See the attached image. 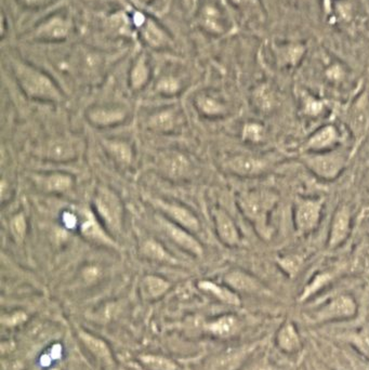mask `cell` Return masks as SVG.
<instances>
[{"label": "cell", "instance_id": "cell-37", "mask_svg": "<svg viewBox=\"0 0 369 370\" xmlns=\"http://www.w3.org/2000/svg\"><path fill=\"white\" fill-rule=\"evenodd\" d=\"M277 262L280 269H282L290 278H293L297 274H298L302 267L303 258L301 255L291 254L283 256V258L278 259Z\"/></svg>", "mask_w": 369, "mask_h": 370}, {"label": "cell", "instance_id": "cell-36", "mask_svg": "<svg viewBox=\"0 0 369 370\" xmlns=\"http://www.w3.org/2000/svg\"><path fill=\"white\" fill-rule=\"evenodd\" d=\"M242 135L246 142L258 144L266 138V129L261 124L247 123L243 128Z\"/></svg>", "mask_w": 369, "mask_h": 370}, {"label": "cell", "instance_id": "cell-44", "mask_svg": "<svg viewBox=\"0 0 369 370\" xmlns=\"http://www.w3.org/2000/svg\"><path fill=\"white\" fill-rule=\"evenodd\" d=\"M27 319V315L24 312H14L11 314L4 315L2 318V323L8 327H14L24 323Z\"/></svg>", "mask_w": 369, "mask_h": 370}, {"label": "cell", "instance_id": "cell-30", "mask_svg": "<svg viewBox=\"0 0 369 370\" xmlns=\"http://www.w3.org/2000/svg\"><path fill=\"white\" fill-rule=\"evenodd\" d=\"M203 25L207 28V30L211 33L221 34L226 28H224L223 17L218 8L214 6H207L203 12Z\"/></svg>", "mask_w": 369, "mask_h": 370}, {"label": "cell", "instance_id": "cell-6", "mask_svg": "<svg viewBox=\"0 0 369 370\" xmlns=\"http://www.w3.org/2000/svg\"><path fill=\"white\" fill-rule=\"evenodd\" d=\"M323 206V199L298 198L296 200L294 225L299 234L311 233L318 227Z\"/></svg>", "mask_w": 369, "mask_h": 370}, {"label": "cell", "instance_id": "cell-46", "mask_svg": "<svg viewBox=\"0 0 369 370\" xmlns=\"http://www.w3.org/2000/svg\"><path fill=\"white\" fill-rule=\"evenodd\" d=\"M101 272L99 270L98 267H88L85 271H84V278L86 281H94L95 279H98L100 277Z\"/></svg>", "mask_w": 369, "mask_h": 370}, {"label": "cell", "instance_id": "cell-22", "mask_svg": "<svg viewBox=\"0 0 369 370\" xmlns=\"http://www.w3.org/2000/svg\"><path fill=\"white\" fill-rule=\"evenodd\" d=\"M239 320L234 315H223L210 321L207 325V329L213 336L222 338H231L235 336L239 330Z\"/></svg>", "mask_w": 369, "mask_h": 370}, {"label": "cell", "instance_id": "cell-17", "mask_svg": "<svg viewBox=\"0 0 369 370\" xmlns=\"http://www.w3.org/2000/svg\"><path fill=\"white\" fill-rule=\"evenodd\" d=\"M78 335L80 341L84 343L87 350L89 351L95 358H98L101 363L105 364L106 366L114 365V358L113 355H112V351L105 341H103L100 338L95 337L92 334L85 330H79Z\"/></svg>", "mask_w": 369, "mask_h": 370}, {"label": "cell", "instance_id": "cell-11", "mask_svg": "<svg viewBox=\"0 0 369 370\" xmlns=\"http://www.w3.org/2000/svg\"><path fill=\"white\" fill-rule=\"evenodd\" d=\"M160 223L164 228L166 234L173 241L175 245L181 247L183 250H186L193 255L202 256L204 253V249L200 245L199 241L195 239L190 231L184 229L180 225L173 223L170 220L160 219Z\"/></svg>", "mask_w": 369, "mask_h": 370}, {"label": "cell", "instance_id": "cell-35", "mask_svg": "<svg viewBox=\"0 0 369 370\" xmlns=\"http://www.w3.org/2000/svg\"><path fill=\"white\" fill-rule=\"evenodd\" d=\"M150 124L152 128L157 131H169L173 129L175 124V114L172 110H163L157 113L151 118Z\"/></svg>", "mask_w": 369, "mask_h": 370}, {"label": "cell", "instance_id": "cell-13", "mask_svg": "<svg viewBox=\"0 0 369 370\" xmlns=\"http://www.w3.org/2000/svg\"><path fill=\"white\" fill-rule=\"evenodd\" d=\"M216 235L224 245L234 247L240 243V235L238 229L231 216L223 211L222 209L216 208L212 212Z\"/></svg>", "mask_w": 369, "mask_h": 370}, {"label": "cell", "instance_id": "cell-16", "mask_svg": "<svg viewBox=\"0 0 369 370\" xmlns=\"http://www.w3.org/2000/svg\"><path fill=\"white\" fill-rule=\"evenodd\" d=\"M348 123L356 144L362 142L369 128V113L365 100H359L351 108Z\"/></svg>", "mask_w": 369, "mask_h": 370}, {"label": "cell", "instance_id": "cell-9", "mask_svg": "<svg viewBox=\"0 0 369 370\" xmlns=\"http://www.w3.org/2000/svg\"><path fill=\"white\" fill-rule=\"evenodd\" d=\"M254 348V345L246 344L223 352L208 363L207 370H238L251 355Z\"/></svg>", "mask_w": 369, "mask_h": 370}, {"label": "cell", "instance_id": "cell-27", "mask_svg": "<svg viewBox=\"0 0 369 370\" xmlns=\"http://www.w3.org/2000/svg\"><path fill=\"white\" fill-rule=\"evenodd\" d=\"M253 102L262 113L271 112L276 105L275 92L269 85H261L253 92Z\"/></svg>", "mask_w": 369, "mask_h": 370}, {"label": "cell", "instance_id": "cell-14", "mask_svg": "<svg viewBox=\"0 0 369 370\" xmlns=\"http://www.w3.org/2000/svg\"><path fill=\"white\" fill-rule=\"evenodd\" d=\"M156 205L167 214L168 218L173 223L187 229L190 232H196L199 230V222L193 212H191L184 206L172 204L163 200H156Z\"/></svg>", "mask_w": 369, "mask_h": 370}, {"label": "cell", "instance_id": "cell-38", "mask_svg": "<svg viewBox=\"0 0 369 370\" xmlns=\"http://www.w3.org/2000/svg\"><path fill=\"white\" fill-rule=\"evenodd\" d=\"M331 278H333V275L330 274V273H323V274L316 275L314 278L312 279L311 283L306 288H304L300 300L301 301L306 300L311 295L314 294L315 292H317L318 290H320V289H322L324 286H326L328 283H329Z\"/></svg>", "mask_w": 369, "mask_h": 370}, {"label": "cell", "instance_id": "cell-39", "mask_svg": "<svg viewBox=\"0 0 369 370\" xmlns=\"http://www.w3.org/2000/svg\"><path fill=\"white\" fill-rule=\"evenodd\" d=\"M9 227L11 235L15 239V241H17V243H22L24 238H25L27 230V222L25 219V215L23 213H18L12 216Z\"/></svg>", "mask_w": 369, "mask_h": 370}, {"label": "cell", "instance_id": "cell-25", "mask_svg": "<svg viewBox=\"0 0 369 370\" xmlns=\"http://www.w3.org/2000/svg\"><path fill=\"white\" fill-rule=\"evenodd\" d=\"M39 184L50 193H64L71 189L74 180L67 173L53 172L44 175V179L39 181Z\"/></svg>", "mask_w": 369, "mask_h": 370}, {"label": "cell", "instance_id": "cell-28", "mask_svg": "<svg viewBox=\"0 0 369 370\" xmlns=\"http://www.w3.org/2000/svg\"><path fill=\"white\" fill-rule=\"evenodd\" d=\"M142 253L147 259L153 261L171 264L175 263V259L173 256L166 250L162 244H159L156 240H146L142 245Z\"/></svg>", "mask_w": 369, "mask_h": 370}, {"label": "cell", "instance_id": "cell-29", "mask_svg": "<svg viewBox=\"0 0 369 370\" xmlns=\"http://www.w3.org/2000/svg\"><path fill=\"white\" fill-rule=\"evenodd\" d=\"M150 78V66L145 55H141L136 60L130 71V84L133 89H141L145 86Z\"/></svg>", "mask_w": 369, "mask_h": 370}, {"label": "cell", "instance_id": "cell-49", "mask_svg": "<svg viewBox=\"0 0 369 370\" xmlns=\"http://www.w3.org/2000/svg\"><path fill=\"white\" fill-rule=\"evenodd\" d=\"M324 7L326 9V12H330V8H331V0H324Z\"/></svg>", "mask_w": 369, "mask_h": 370}, {"label": "cell", "instance_id": "cell-12", "mask_svg": "<svg viewBox=\"0 0 369 370\" xmlns=\"http://www.w3.org/2000/svg\"><path fill=\"white\" fill-rule=\"evenodd\" d=\"M351 232V211L349 207L341 206L333 216L328 248L336 249L347 240Z\"/></svg>", "mask_w": 369, "mask_h": 370}, {"label": "cell", "instance_id": "cell-47", "mask_svg": "<svg viewBox=\"0 0 369 370\" xmlns=\"http://www.w3.org/2000/svg\"><path fill=\"white\" fill-rule=\"evenodd\" d=\"M19 2L27 8H38L44 6L48 0H19Z\"/></svg>", "mask_w": 369, "mask_h": 370}, {"label": "cell", "instance_id": "cell-21", "mask_svg": "<svg viewBox=\"0 0 369 370\" xmlns=\"http://www.w3.org/2000/svg\"><path fill=\"white\" fill-rule=\"evenodd\" d=\"M47 155L54 162H67L77 157V145L74 141L66 138L57 139L50 143Z\"/></svg>", "mask_w": 369, "mask_h": 370}, {"label": "cell", "instance_id": "cell-42", "mask_svg": "<svg viewBox=\"0 0 369 370\" xmlns=\"http://www.w3.org/2000/svg\"><path fill=\"white\" fill-rule=\"evenodd\" d=\"M352 342L354 343V347L360 353L369 358V330L363 329V330L353 336Z\"/></svg>", "mask_w": 369, "mask_h": 370}, {"label": "cell", "instance_id": "cell-15", "mask_svg": "<svg viewBox=\"0 0 369 370\" xmlns=\"http://www.w3.org/2000/svg\"><path fill=\"white\" fill-rule=\"evenodd\" d=\"M159 168L163 173L171 179H182L190 172L191 165L187 157L179 152H167L159 158Z\"/></svg>", "mask_w": 369, "mask_h": 370}, {"label": "cell", "instance_id": "cell-18", "mask_svg": "<svg viewBox=\"0 0 369 370\" xmlns=\"http://www.w3.org/2000/svg\"><path fill=\"white\" fill-rule=\"evenodd\" d=\"M276 344L280 351L287 354L300 351L302 347L300 334L292 321H288L279 328L276 335Z\"/></svg>", "mask_w": 369, "mask_h": 370}, {"label": "cell", "instance_id": "cell-43", "mask_svg": "<svg viewBox=\"0 0 369 370\" xmlns=\"http://www.w3.org/2000/svg\"><path fill=\"white\" fill-rule=\"evenodd\" d=\"M324 109V103L314 98H308L304 105V113L311 117L318 116Z\"/></svg>", "mask_w": 369, "mask_h": 370}, {"label": "cell", "instance_id": "cell-50", "mask_svg": "<svg viewBox=\"0 0 369 370\" xmlns=\"http://www.w3.org/2000/svg\"><path fill=\"white\" fill-rule=\"evenodd\" d=\"M366 187H367V189H368V191H369V173H368L367 178H366Z\"/></svg>", "mask_w": 369, "mask_h": 370}, {"label": "cell", "instance_id": "cell-24", "mask_svg": "<svg viewBox=\"0 0 369 370\" xmlns=\"http://www.w3.org/2000/svg\"><path fill=\"white\" fill-rule=\"evenodd\" d=\"M170 288V283L156 275H147L142 279L141 292L147 300H155L165 294Z\"/></svg>", "mask_w": 369, "mask_h": 370}, {"label": "cell", "instance_id": "cell-33", "mask_svg": "<svg viewBox=\"0 0 369 370\" xmlns=\"http://www.w3.org/2000/svg\"><path fill=\"white\" fill-rule=\"evenodd\" d=\"M82 232L86 237L93 239L95 241H101V243L110 245V246L115 245L114 240H112L106 235V233L104 232L100 225L94 221L93 216H88V218L85 220V222L82 225Z\"/></svg>", "mask_w": 369, "mask_h": 370}, {"label": "cell", "instance_id": "cell-34", "mask_svg": "<svg viewBox=\"0 0 369 370\" xmlns=\"http://www.w3.org/2000/svg\"><path fill=\"white\" fill-rule=\"evenodd\" d=\"M198 109L206 116H220L224 114L226 108L223 104L210 95H200L196 101Z\"/></svg>", "mask_w": 369, "mask_h": 370}, {"label": "cell", "instance_id": "cell-19", "mask_svg": "<svg viewBox=\"0 0 369 370\" xmlns=\"http://www.w3.org/2000/svg\"><path fill=\"white\" fill-rule=\"evenodd\" d=\"M339 132L337 128L327 125L325 127L319 128V129L310 136L306 144V150L310 152H323L327 151L329 147L338 142Z\"/></svg>", "mask_w": 369, "mask_h": 370}, {"label": "cell", "instance_id": "cell-40", "mask_svg": "<svg viewBox=\"0 0 369 370\" xmlns=\"http://www.w3.org/2000/svg\"><path fill=\"white\" fill-rule=\"evenodd\" d=\"M278 51H280L279 59H282L284 63L288 64V65H294L301 60L304 53V48L301 45H291L278 49Z\"/></svg>", "mask_w": 369, "mask_h": 370}, {"label": "cell", "instance_id": "cell-41", "mask_svg": "<svg viewBox=\"0 0 369 370\" xmlns=\"http://www.w3.org/2000/svg\"><path fill=\"white\" fill-rule=\"evenodd\" d=\"M157 90L163 94L172 95L180 90V83L178 82V79L171 76L164 77L158 82Z\"/></svg>", "mask_w": 369, "mask_h": 370}, {"label": "cell", "instance_id": "cell-48", "mask_svg": "<svg viewBox=\"0 0 369 370\" xmlns=\"http://www.w3.org/2000/svg\"><path fill=\"white\" fill-rule=\"evenodd\" d=\"M327 76L333 80H339L342 77V70L339 66H333L330 69H328Z\"/></svg>", "mask_w": 369, "mask_h": 370}, {"label": "cell", "instance_id": "cell-3", "mask_svg": "<svg viewBox=\"0 0 369 370\" xmlns=\"http://www.w3.org/2000/svg\"><path fill=\"white\" fill-rule=\"evenodd\" d=\"M94 206L105 229L112 234L120 233L124 222V208L116 193L108 188H99L94 195Z\"/></svg>", "mask_w": 369, "mask_h": 370}, {"label": "cell", "instance_id": "cell-7", "mask_svg": "<svg viewBox=\"0 0 369 370\" xmlns=\"http://www.w3.org/2000/svg\"><path fill=\"white\" fill-rule=\"evenodd\" d=\"M224 167L231 173L238 176H256L263 174L270 169L268 158L252 155H236L229 158Z\"/></svg>", "mask_w": 369, "mask_h": 370}, {"label": "cell", "instance_id": "cell-31", "mask_svg": "<svg viewBox=\"0 0 369 370\" xmlns=\"http://www.w3.org/2000/svg\"><path fill=\"white\" fill-rule=\"evenodd\" d=\"M139 360L147 370H178L173 360L157 354H143L139 356Z\"/></svg>", "mask_w": 369, "mask_h": 370}, {"label": "cell", "instance_id": "cell-26", "mask_svg": "<svg viewBox=\"0 0 369 370\" xmlns=\"http://www.w3.org/2000/svg\"><path fill=\"white\" fill-rule=\"evenodd\" d=\"M198 287L202 289V290L209 292L216 299H219L223 303H227L230 305H239L240 299L239 297L236 294V292L231 289L230 287H223L220 285H216L212 281L209 280H203L198 284Z\"/></svg>", "mask_w": 369, "mask_h": 370}, {"label": "cell", "instance_id": "cell-8", "mask_svg": "<svg viewBox=\"0 0 369 370\" xmlns=\"http://www.w3.org/2000/svg\"><path fill=\"white\" fill-rule=\"evenodd\" d=\"M69 29L68 19L61 14H54L39 24L33 31V37L43 42H61L67 38Z\"/></svg>", "mask_w": 369, "mask_h": 370}, {"label": "cell", "instance_id": "cell-5", "mask_svg": "<svg viewBox=\"0 0 369 370\" xmlns=\"http://www.w3.org/2000/svg\"><path fill=\"white\" fill-rule=\"evenodd\" d=\"M357 304L353 297L349 294H340L328 301L316 312L312 313L310 318L314 323H328L333 320H341L355 316Z\"/></svg>", "mask_w": 369, "mask_h": 370}, {"label": "cell", "instance_id": "cell-2", "mask_svg": "<svg viewBox=\"0 0 369 370\" xmlns=\"http://www.w3.org/2000/svg\"><path fill=\"white\" fill-rule=\"evenodd\" d=\"M12 70L18 85L28 98L45 102H61L64 96L53 80L28 63L12 61Z\"/></svg>", "mask_w": 369, "mask_h": 370}, {"label": "cell", "instance_id": "cell-23", "mask_svg": "<svg viewBox=\"0 0 369 370\" xmlns=\"http://www.w3.org/2000/svg\"><path fill=\"white\" fill-rule=\"evenodd\" d=\"M139 28L141 29V35L143 39L151 47H166L168 45V42H169V37L165 33V30L152 19L146 18L145 22Z\"/></svg>", "mask_w": 369, "mask_h": 370}, {"label": "cell", "instance_id": "cell-45", "mask_svg": "<svg viewBox=\"0 0 369 370\" xmlns=\"http://www.w3.org/2000/svg\"><path fill=\"white\" fill-rule=\"evenodd\" d=\"M62 222H63V224L65 225V227L67 229L73 230V229H75L77 227L78 219H77V216L73 212H68L67 211V212H64L62 214Z\"/></svg>", "mask_w": 369, "mask_h": 370}, {"label": "cell", "instance_id": "cell-1", "mask_svg": "<svg viewBox=\"0 0 369 370\" xmlns=\"http://www.w3.org/2000/svg\"><path fill=\"white\" fill-rule=\"evenodd\" d=\"M278 199V194L270 190L247 191L240 193L237 198L240 211L263 240H270L273 236L270 216Z\"/></svg>", "mask_w": 369, "mask_h": 370}, {"label": "cell", "instance_id": "cell-4", "mask_svg": "<svg viewBox=\"0 0 369 370\" xmlns=\"http://www.w3.org/2000/svg\"><path fill=\"white\" fill-rule=\"evenodd\" d=\"M301 159L313 173L324 180H334L339 176L348 162L346 153L339 150L310 152Z\"/></svg>", "mask_w": 369, "mask_h": 370}, {"label": "cell", "instance_id": "cell-10", "mask_svg": "<svg viewBox=\"0 0 369 370\" xmlns=\"http://www.w3.org/2000/svg\"><path fill=\"white\" fill-rule=\"evenodd\" d=\"M224 281L231 289L237 292L248 294H271V291L258 278L240 270L229 272L224 277Z\"/></svg>", "mask_w": 369, "mask_h": 370}, {"label": "cell", "instance_id": "cell-32", "mask_svg": "<svg viewBox=\"0 0 369 370\" xmlns=\"http://www.w3.org/2000/svg\"><path fill=\"white\" fill-rule=\"evenodd\" d=\"M106 150L120 165H130L132 162V150L126 142L106 141Z\"/></svg>", "mask_w": 369, "mask_h": 370}, {"label": "cell", "instance_id": "cell-20", "mask_svg": "<svg viewBox=\"0 0 369 370\" xmlns=\"http://www.w3.org/2000/svg\"><path fill=\"white\" fill-rule=\"evenodd\" d=\"M126 117V112L118 107H97L88 113V118H89L90 122L93 125L100 127H109L117 125L124 122Z\"/></svg>", "mask_w": 369, "mask_h": 370}]
</instances>
